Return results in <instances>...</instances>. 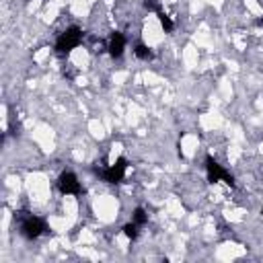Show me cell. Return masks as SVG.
Here are the masks:
<instances>
[{"mask_svg":"<svg viewBox=\"0 0 263 263\" xmlns=\"http://www.w3.org/2000/svg\"><path fill=\"white\" fill-rule=\"evenodd\" d=\"M80 43H82V31L78 27H68L64 33H60L56 41V49H58V54H70Z\"/></svg>","mask_w":263,"mask_h":263,"instance_id":"1","label":"cell"},{"mask_svg":"<svg viewBox=\"0 0 263 263\" xmlns=\"http://www.w3.org/2000/svg\"><path fill=\"white\" fill-rule=\"evenodd\" d=\"M206 175H208V181L210 183H218V181H224L226 185L234 187V179H232V175L226 171V169H222V165H218V162L208 156L206 158Z\"/></svg>","mask_w":263,"mask_h":263,"instance_id":"2","label":"cell"},{"mask_svg":"<svg viewBox=\"0 0 263 263\" xmlns=\"http://www.w3.org/2000/svg\"><path fill=\"white\" fill-rule=\"evenodd\" d=\"M43 232H45V222L41 218H37V216H25L21 220V234L25 236V239L35 241V239H39Z\"/></svg>","mask_w":263,"mask_h":263,"instance_id":"3","label":"cell"},{"mask_svg":"<svg viewBox=\"0 0 263 263\" xmlns=\"http://www.w3.org/2000/svg\"><path fill=\"white\" fill-rule=\"evenodd\" d=\"M126 171H128V158L119 156L113 165H109L107 169L101 171V177L107 183H121L123 177H126Z\"/></svg>","mask_w":263,"mask_h":263,"instance_id":"4","label":"cell"},{"mask_svg":"<svg viewBox=\"0 0 263 263\" xmlns=\"http://www.w3.org/2000/svg\"><path fill=\"white\" fill-rule=\"evenodd\" d=\"M58 189L64 195H78L82 191V185L72 171H64L58 177Z\"/></svg>","mask_w":263,"mask_h":263,"instance_id":"5","label":"cell"},{"mask_svg":"<svg viewBox=\"0 0 263 263\" xmlns=\"http://www.w3.org/2000/svg\"><path fill=\"white\" fill-rule=\"evenodd\" d=\"M107 49H109V56L111 58H121L123 56V49H126V37H123V33H119V31L111 33Z\"/></svg>","mask_w":263,"mask_h":263,"instance_id":"6","label":"cell"},{"mask_svg":"<svg viewBox=\"0 0 263 263\" xmlns=\"http://www.w3.org/2000/svg\"><path fill=\"white\" fill-rule=\"evenodd\" d=\"M134 54H136V58H140V60H152L154 58L152 49H150L148 45H144V43H136Z\"/></svg>","mask_w":263,"mask_h":263,"instance_id":"7","label":"cell"},{"mask_svg":"<svg viewBox=\"0 0 263 263\" xmlns=\"http://www.w3.org/2000/svg\"><path fill=\"white\" fill-rule=\"evenodd\" d=\"M156 17H158V23H160V27L165 29V33H171V31L175 29V23L171 21V17L167 15V12L158 10V12H156Z\"/></svg>","mask_w":263,"mask_h":263,"instance_id":"8","label":"cell"},{"mask_svg":"<svg viewBox=\"0 0 263 263\" xmlns=\"http://www.w3.org/2000/svg\"><path fill=\"white\" fill-rule=\"evenodd\" d=\"M123 234H126L128 239L136 241V239H138V234H140V224H136L134 220H132V222H128L126 226H123Z\"/></svg>","mask_w":263,"mask_h":263,"instance_id":"9","label":"cell"},{"mask_svg":"<svg viewBox=\"0 0 263 263\" xmlns=\"http://www.w3.org/2000/svg\"><path fill=\"white\" fill-rule=\"evenodd\" d=\"M132 220H134L136 224H140V226H144V224L148 222V214H146V210H144V208H136V210H134Z\"/></svg>","mask_w":263,"mask_h":263,"instance_id":"10","label":"cell"},{"mask_svg":"<svg viewBox=\"0 0 263 263\" xmlns=\"http://www.w3.org/2000/svg\"><path fill=\"white\" fill-rule=\"evenodd\" d=\"M144 6H146L148 10H152V12H158V10H160L158 0H144Z\"/></svg>","mask_w":263,"mask_h":263,"instance_id":"11","label":"cell"},{"mask_svg":"<svg viewBox=\"0 0 263 263\" xmlns=\"http://www.w3.org/2000/svg\"><path fill=\"white\" fill-rule=\"evenodd\" d=\"M261 214H263V208H261Z\"/></svg>","mask_w":263,"mask_h":263,"instance_id":"12","label":"cell"}]
</instances>
